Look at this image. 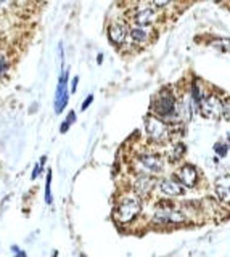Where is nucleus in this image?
<instances>
[{
	"label": "nucleus",
	"instance_id": "1",
	"mask_svg": "<svg viewBox=\"0 0 230 257\" xmlns=\"http://www.w3.org/2000/svg\"><path fill=\"white\" fill-rule=\"evenodd\" d=\"M152 109L154 111L156 118H159L161 121H172L179 116V104H177L176 97L169 90H161L156 93V97L153 98Z\"/></svg>",
	"mask_w": 230,
	"mask_h": 257
},
{
	"label": "nucleus",
	"instance_id": "7",
	"mask_svg": "<svg viewBox=\"0 0 230 257\" xmlns=\"http://www.w3.org/2000/svg\"><path fill=\"white\" fill-rule=\"evenodd\" d=\"M177 180L182 186H187V188H193L198 183V171L197 167L192 164H183L176 174Z\"/></svg>",
	"mask_w": 230,
	"mask_h": 257
},
{
	"label": "nucleus",
	"instance_id": "8",
	"mask_svg": "<svg viewBox=\"0 0 230 257\" xmlns=\"http://www.w3.org/2000/svg\"><path fill=\"white\" fill-rule=\"evenodd\" d=\"M140 162L142 166L147 169L148 172H161L163 171V157L154 153H145L140 154Z\"/></svg>",
	"mask_w": 230,
	"mask_h": 257
},
{
	"label": "nucleus",
	"instance_id": "25",
	"mask_svg": "<svg viewBox=\"0 0 230 257\" xmlns=\"http://www.w3.org/2000/svg\"><path fill=\"white\" fill-rule=\"evenodd\" d=\"M18 257H26V253H21V251H18Z\"/></svg>",
	"mask_w": 230,
	"mask_h": 257
},
{
	"label": "nucleus",
	"instance_id": "23",
	"mask_svg": "<svg viewBox=\"0 0 230 257\" xmlns=\"http://www.w3.org/2000/svg\"><path fill=\"white\" fill-rule=\"evenodd\" d=\"M77 82H79V77H74L73 79V84H71V93H74V92H76V89H77Z\"/></svg>",
	"mask_w": 230,
	"mask_h": 257
},
{
	"label": "nucleus",
	"instance_id": "17",
	"mask_svg": "<svg viewBox=\"0 0 230 257\" xmlns=\"http://www.w3.org/2000/svg\"><path fill=\"white\" fill-rule=\"evenodd\" d=\"M74 119H76V114H74V111H71V113L68 114V119H66V121H65V122H63V124H61V128H60V130H61V133L68 132V128H70V126H71L73 122H74Z\"/></svg>",
	"mask_w": 230,
	"mask_h": 257
},
{
	"label": "nucleus",
	"instance_id": "18",
	"mask_svg": "<svg viewBox=\"0 0 230 257\" xmlns=\"http://www.w3.org/2000/svg\"><path fill=\"white\" fill-rule=\"evenodd\" d=\"M183 153H185V147H183L182 143H177L174 151H172V159H174V161L180 159V157L183 156Z\"/></svg>",
	"mask_w": 230,
	"mask_h": 257
},
{
	"label": "nucleus",
	"instance_id": "19",
	"mask_svg": "<svg viewBox=\"0 0 230 257\" xmlns=\"http://www.w3.org/2000/svg\"><path fill=\"white\" fill-rule=\"evenodd\" d=\"M50 182H51V172L47 174V183H45V203H51V193H50Z\"/></svg>",
	"mask_w": 230,
	"mask_h": 257
},
{
	"label": "nucleus",
	"instance_id": "11",
	"mask_svg": "<svg viewBox=\"0 0 230 257\" xmlns=\"http://www.w3.org/2000/svg\"><path fill=\"white\" fill-rule=\"evenodd\" d=\"M154 185H156V180L153 177L140 175V177H137V180L134 182V190L139 196H147V195H150V191L154 188Z\"/></svg>",
	"mask_w": 230,
	"mask_h": 257
},
{
	"label": "nucleus",
	"instance_id": "12",
	"mask_svg": "<svg viewBox=\"0 0 230 257\" xmlns=\"http://www.w3.org/2000/svg\"><path fill=\"white\" fill-rule=\"evenodd\" d=\"M217 200L224 204H230V177H221L214 183Z\"/></svg>",
	"mask_w": 230,
	"mask_h": 257
},
{
	"label": "nucleus",
	"instance_id": "2",
	"mask_svg": "<svg viewBox=\"0 0 230 257\" xmlns=\"http://www.w3.org/2000/svg\"><path fill=\"white\" fill-rule=\"evenodd\" d=\"M140 211H142V206L139 200H135V198H126V200H123L118 204L116 211H114V219L121 222V224H129V222H132L140 214Z\"/></svg>",
	"mask_w": 230,
	"mask_h": 257
},
{
	"label": "nucleus",
	"instance_id": "9",
	"mask_svg": "<svg viewBox=\"0 0 230 257\" xmlns=\"http://www.w3.org/2000/svg\"><path fill=\"white\" fill-rule=\"evenodd\" d=\"M108 37L114 44V45H121L126 42L128 39V27L123 23H113V25L108 27Z\"/></svg>",
	"mask_w": 230,
	"mask_h": 257
},
{
	"label": "nucleus",
	"instance_id": "22",
	"mask_svg": "<svg viewBox=\"0 0 230 257\" xmlns=\"http://www.w3.org/2000/svg\"><path fill=\"white\" fill-rule=\"evenodd\" d=\"M44 162H45V157H42V161H40V164H37L36 169H34V172H32V179H36V177H37V174L40 172V167H42Z\"/></svg>",
	"mask_w": 230,
	"mask_h": 257
},
{
	"label": "nucleus",
	"instance_id": "13",
	"mask_svg": "<svg viewBox=\"0 0 230 257\" xmlns=\"http://www.w3.org/2000/svg\"><path fill=\"white\" fill-rule=\"evenodd\" d=\"M159 190L164 193L166 196H182L185 190L183 186L177 182V180H172V179H164L159 182Z\"/></svg>",
	"mask_w": 230,
	"mask_h": 257
},
{
	"label": "nucleus",
	"instance_id": "16",
	"mask_svg": "<svg viewBox=\"0 0 230 257\" xmlns=\"http://www.w3.org/2000/svg\"><path fill=\"white\" fill-rule=\"evenodd\" d=\"M214 153L217 156H221V157H226L227 156V151H229V147H227V143L226 142H217L214 143Z\"/></svg>",
	"mask_w": 230,
	"mask_h": 257
},
{
	"label": "nucleus",
	"instance_id": "24",
	"mask_svg": "<svg viewBox=\"0 0 230 257\" xmlns=\"http://www.w3.org/2000/svg\"><path fill=\"white\" fill-rule=\"evenodd\" d=\"M154 7H166V5H169V2H153Z\"/></svg>",
	"mask_w": 230,
	"mask_h": 257
},
{
	"label": "nucleus",
	"instance_id": "10",
	"mask_svg": "<svg viewBox=\"0 0 230 257\" xmlns=\"http://www.w3.org/2000/svg\"><path fill=\"white\" fill-rule=\"evenodd\" d=\"M156 20V11L150 7H145V8H140L135 11L134 15V21L137 23V26L139 27H147L154 23Z\"/></svg>",
	"mask_w": 230,
	"mask_h": 257
},
{
	"label": "nucleus",
	"instance_id": "20",
	"mask_svg": "<svg viewBox=\"0 0 230 257\" xmlns=\"http://www.w3.org/2000/svg\"><path fill=\"white\" fill-rule=\"evenodd\" d=\"M92 102H94V95H89L87 98H85V102L82 103V106H80V108H82V111L87 109V108L90 106V103H92Z\"/></svg>",
	"mask_w": 230,
	"mask_h": 257
},
{
	"label": "nucleus",
	"instance_id": "5",
	"mask_svg": "<svg viewBox=\"0 0 230 257\" xmlns=\"http://www.w3.org/2000/svg\"><path fill=\"white\" fill-rule=\"evenodd\" d=\"M153 220L156 224H182L185 220V215L176 211L172 204H168V206H158L156 212L153 215Z\"/></svg>",
	"mask_w": 230,
	"mask_h": 257
},
{
	"label": "nucleus",
	"instance_id": "21",
	"mask_svg": "<svg viewBox=\"0 0 230 257\" xmlns=\"http://www.w3.org/2000/svg\"><path fill=\"white\" fill-rule=\"evenodd\" d=\"M7 68H8L7 61H5L2 56H0V74H3L5 71H7Z\"/></svg>",
	"mask_w": 230,
	"mask_h": 257
},
{
	"label": "nucleus",
	"instance_id": "3",
	"mask_svg": "<svg viewBox=\"0 0 230 257\" xmlns=\"http://www.w3.org/2000/svg\"><path fill=\"white\" fill-rule=\"evenodd\" d=\"M145 130H147V135L150 137L153 142L163 143L169 138L168 124L153 114H148L145 118Z\"/></svg>",
	"mask_w": 230,
	"mask_h": 257
},
{
	"label": "nucleus",
	"instance_id": "14",
	"mask_svg": "<svg viewBox=\"0 0 230 257\" xmlns=\"http://www.w3.org/2000/svg\"><path fill=\"white\" fill-rule=\"evenodd\" d=\"M130 39L134 44H139V45H143L148 42V39H150V34L145 27H132L130 29Z\"/></svg>",
	"mask_w": 230,
	"mask_h": 257
},
{
	"label": "nucleus",
	"instance_id": "15",
	"mask_svg": "<svg viewBox=\"0 0 230 257\" xmlns=\"http://www.w3.org/2000/svg\"><path fill=\"white\" fill-rule=\"evenodd\" d=\"M203 98H204V95H203V90H201V87L198 85V82L195 80L193 82V85H192V100H193V106H195V109H200V104H201V102H203Z\"/></svg>",
	"mask_w": 230,
	"mask_h": 257
},
{
	"label": "nucleus",
	"instance_id": "6",
	"mask_svg": "<svg viewBox=\"0 0 230 257\" xmlns=\"http://www.w3.org/2000/svg\"><path fill=\"white\" fill-rule=\"evenodd\" d=\"M68 98H70V90H68V71L61 74V77L56 85V93H55V111L61 113L65 106L68 104Z\"/></svg>",
	"mask_w": 230,
	"mask_h": 257
},
{
	"label": "nucleus",
	"instance_id": "4",
	"mask_svg": "<svg viewBox=\"0 0 230 257\" xmlns=\"http://www.w3.org/2000/svg\"><path fill=\"white\" fill-rule=\"evenodd\" d=\"M198 111L206 119H219L224 113V102L217 95H208L203 98Z\"/></svg>",
	"mask_w": 230,
	"mask_h": 257
}]
</instances>
